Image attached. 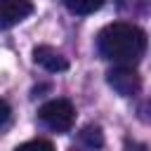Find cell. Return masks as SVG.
Here are the masks:
<instances>
[{"label":"cell","mask_w":151,"mask_h":151,"mask_svg":"<svg viewBox=\"0 0 151 151\" xmlns=\"http://www.w3.org/2000/svg\"><path fill=\"white\" fill-rule=\"evenodd\" d=\"M97 50L104 59L113 64L134 66L146 52V33L134 24L113 21L99 31Z\"/></svg>","instance_id":"1"},{"label":"cell","mask_w":151,"mask_h":151,"mask_svg":"<svg viewBox=\"0 0 151 151\" xmlns=\"http://www.w3.org/2000/svg\"><path fill=\"white\" fill-rule=\"evenodd\" d=\"M38 118L54 132H68L76 120V109L68 99H50L38 109Z\"/></svg>","instance_id":"2"},{"label":"cell","mask_w":151,"mask_h":151,"mask_svg":"<svg viewBox=\"0 0 151 151\" xmlns=\"http://www.w3.org/2000/svg\"><path fill=\"white\" fill-rule=\"evenodd\" d=\"M109 85L120 94V97H134L142 90V78L134 71V66H125V64H116L109 73H106Z\"/></svg>","instance_id":"3"},{"label":"cell","mask_w":151,"mask_h":151,"mask_svg":"<svg viewBox=\"0 0 151 151\" xmlns=\"http://www.w3.org/2000/svg\"><path fill=\"white\" fill-rule=\"evenodd\" d=\"M33 12L31 0H0V31L12 28Z\"/></svg>","instance_id":"4"},{"label":"cell","mask_w":151,"mask_h":151,"mask_svg":"<svg viewBox=\"0 0 151 151\" xmlns=\"http://www.w3.org/2000/svg\"><path fill=\"white\" fill-rule=\"evenodd\" d=\"M33 61L38 66H42L45 71H50V73H59V71H66L68 68V59L59 50H54L50 45H38L33 50Z\"/></svg>","instance_id":"5"},{"label":"cell","mask_w":151,"mask_h":151,"mask_svg":"<svg viewBox=\"0 0 151 151\" xmlns=\"http://www.w3.org/2000/svg\"><path fill=\"white\" fill-rule=\"evenodd\" d=\"M61 2H64V7H66L71 14L85 17V14H92V12L101 9V5H104L106 0H61Z\"/></svg>","instance_id":"6"},{"label":"cell","mask_w":151,"mask_h":151,"mask_svg":"<svg viewBox=\"0 0 151 151\" xmlns=\"http://www.w3.org/2000/svg\"><path fill=\"white\" fill-rule=\"evenodd\" d=\"M80 142H83L85 146H90V149H101V144H104L101 127H99V125H87V127H83Z\"/></svg>","instance_id":"7"},{"label":"cell","mask_w":151,"mask_h":151,"mask_svg":"<svg viewBox=\"0 0 151 151\" xmlns=\"http://www.w3.org/2000/svg\"><path fill=\"white\" fill-rule=\"evenodd\" d=\"M14 151H54V144L50 139H31V142L19 144Z\"/></svg>","instance_id":"8"},{"label":"cell","mask_w":151,"mask_h":151,"mask_svg":"<svg viewBox=\"0 0 151 151\" xmlns=\"http://www.w3.org/2000/svg\"><path fill=\"white\" fill-rule=\"evenodd\" d=\"M7 118H9V104H7L5 99H0V125H2Z\"/></svg>","instance_id":"9"}]
</instances>
